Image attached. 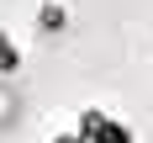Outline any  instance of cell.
Here are the masks:
<instances>
[{
	"instance_id": "cell-1",
	"label": "cell",
	"mask_w": 153,
	"mask_h": 143,
	"mask_svg": "<svg viewBox=\"0 0 153 143\" xmlns=\"http://www.w3.org/2000/svg\"><path fill=\"white\" fill-rule=\"evenodd\" d=\"M11 117H16V95H5V90H0V122H11Z\"/></svg>"
}]
</instances>
